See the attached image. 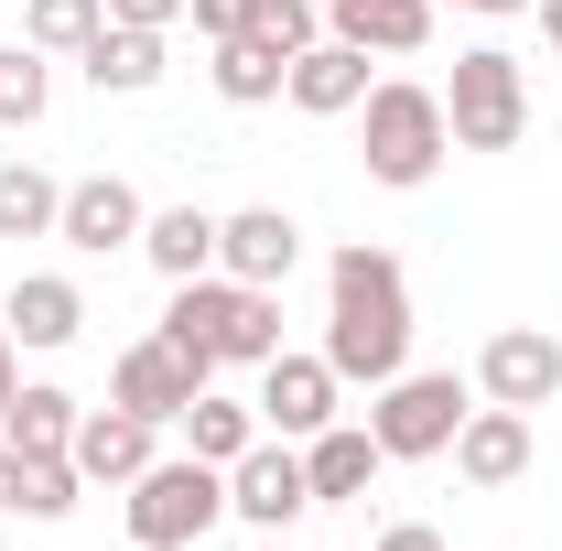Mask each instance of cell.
I'll return each instance as SVG.
<instances>
[{
  "label": "cell",
  "instance_id": "35",
  "mask_svg": "<svg viewBox=\"0 0 562 551\" xmlns=\"http://www.w3.org/2000/svg\"><path fill=\"white\" fill-rule=\"evenodd\" d=\"M541 44H552V55H562V0H541Z\"/></svg>",
  "mask_w": 562,
  "mask_h": 551
},
{
  "label": "cell",
  "instance_id": "22",
  "mask_svg": "<svg viewBox=\"0 0 562 551\" xmlns=\"http://www.w3.org/2000/svg\"><path fill=\"white\" fill-rule=\"evenodd\" d=\"M249 443H260V401H227V390H195V401H184V454L238 465Z\"/></svg>",
  "mask_w": 562,
  "mask_h": 551
},
{
  "label": "cell",
  "instance_id": "13",
  "mask_svg": "<svg viewBox=\"0 0 562 551\" xmlns=\"http://www.w3.org/2000/svg\"><path fill=\"white\" fill-rule=\"evenodd\" d=\"M368 87H379V76H368V44H336V33H325V44H303L292 76H281V98H292L303 120H357V98H368Z\"/></svg>",
  "mask_w": 562,
  "mask_h": 551
},
{
  "label": "cell",
  "instance_id": "27",
  "mask_svg": "<svg viewBox=\"0 0 562 551\" xmlns=\"http://www.w3.org/2000/svg\"><path fill=\"white\" fill-rule=\"evenodd\" d=\"M76 497H87L76 454H22V519H76Z\"/></svg>",
  "mask_w": 562,
  "mask_h": 551
},
{
  "label": "cell",
  "instance_id": "36",
  "mask_svg": "<svg viewBox=\"0 0 562 551\" xmlns=\"http://www.w3.org/2000/svg\"><path fill=\"white\" fill-rule=\"evenodd\" d=\"M260 551H292V541H260Z\"/></svg>",
  "mask_w": 562,
  "mask_h": 551
},
{
  "label": "cell",
  "instance_id": "33",
  "mask_svg": "<svg viewBox=\"0 0 562 551\" xmlns=\"http://www.w3.org/2000/svg\"><path fill=\"white\" fill-rule=\"evenodd\" d=\"M11 508H22V454L0 443V519H11Z\"/></svg>",
  "mask_w": 562,
  "mask_h": 551
},
{
  "label": "cell",
  "instance_id": "4",
  "mask_svg": "<svg viewBox=\"0 0 562 551\" xmlns=\"http://www.w3.org/2000/svg\"><path fill=\"white\" fill-rule=\"evenodd\" d=\"M120 508H131V551H195L227 519V465H206V454H151Z\"/></svg>",
  "mask_w": 562,
  "mask_h": 551
},
{
  "label": "cell",
  "instance_id": "15",
  "mask_svg": "<svg viewBox=\"0 0 562 551\" xmlns=\"http://www.w3.org/2000/svg\"><path fill=\"white\" fill-rule=\"evenodd\" d=\"M98 98H151L173 76V33H140V22H98V44L76 55Z\"/></svg>",
  "mask_w": 562,
  "mask_h": 551
},
{
  "label": "cell",
  "instance_id": "5",
  "mask_svg": "<svg viewBox=\"0 0 562 551\" xmlns=\"http://www.w3.org/2000/svg\"><path fill=\"white\" fill-rule=\"evenodd\" d=\"M465 412H476V379H454V368H401L390 390H368V432H379L390 465H432V454H454Z\"/></svg>",
  "mask_w": 562,
  "mask_h": 551
},
{
  "label": "cell",
  "instance_id": "20",
  "mask_svg": "<svg viewBox=\"0 0 562 551\" xmlns=\"http://www.w3.org/2000/svg\"><path fill=\"white\" fill-rule=\"evenodd\" d=\"M140 260H151L162 281L216 271V216L206 206H151V216H140Z\"/></svg>",
  "mask_w": 562,
  "mask_h": 551
},
{
  "label": "cell",
  "instance_id": "12",
  "mask_svg": "<svg viewBox=\"0 0 562 551\" xmlns=\"http://www.w3.org/2000/svg\"><path fill=\"white\" fill-rule=\"evenodd\" d=\"M140 195L120 184V173H87V184H66V216H55V238H66L76 260H109V249H140Z\"/></svg>",
  "mask_w": 562,
  "mask_h": 551
},
{
  "label": "cell",
  "instance_id": "23",
  "mask_svg": "<svg viewBox=\"0 0 562 551\" xmlns=\"http://www.w3.org/2000/svg\"><path fill=\"white\" fill-rule=\"evenodd\" d=\"M66 216V184L44 162H0V238H55Z\"/></svg>",
  "mask_w": 562,
  "mask_h": 551
},
{
  "label": "cell",
  "instance_id": "11",
  "mask_svg": "<svg viewBox=\"0 0 562 551\" xmlns=\"http://www.w3.org/2000/svg\"><path fill=\"white\" fill-rule=\"evenodd\" d=\"M216 271L281 292V281L303 271V216H292V206H238V216H216Z\"/></svg>",
  "mask_w": 562,
  "mask_h": 551
},
{
  "label": "cell",
  "instance_id": "31",
  "mask_svg": "<svg viewBox=\"0 0 562 551\" xmlns=\"http://www.w3.org/2000/svg\"><path fill=\"white\" fill-rule=\"evenodd\" d=\"M379 551H454V541H443L432 519H390V530H379Z\"/></svg>",
  "mask_w": 562,
  "mask_h": 551
},
{
  "label": "cell",
  "instance_id": "8",
  "mask_svg": "<svg viewBox=\"0 0 562 551\" xmlns=\"http://www.w3.org/2000/svg\"><path fill=\"white\" fill-rule=\"evenodd\" d=\"M314 508V476H303V443H281V432H260L238 465H227V519H249V530H292Z\"/></svg>",
  "mask_w": 562,
  "mask_h": 551
},
{
  "label": "cell",
  "instance_id": "19",
  "mask_svg": "<svg viewBox=\"0 0 562 551\" xmlns=\"http://www.w3.org/2000/svg\"><path fill=\"white\" fill-rule=\"evenodd\" d=\"M432 11L443 0H325V33L368 44V55H422L432 44Z\"/></svg>",
  "mask_w": 562,
  "mask_h": 551
},
{
  "label": "cell",
  "instance_id": "1",
  "mask_svg": "<svg viewBox=\"0 0 562 551\" xmlns=\"http://www.w3.org/2000/svg\"><path fill=\"white\" fill-rule=\"evenodd\" d=\"M325 368L347 390H390L412 368V271L368 238L325 260Z\"/></svg>",
  "mask_w": 562,
  "mask_h": 551
},
{
  "label": "cell",
  "instance_id": "26",
  "mask_svg": "<svg viewBox=\"0 0 562 551\" xmlns=\"http://www.w3.org/2000/svg\"><path fill=\"white\" fill-rule=\"evenodd\" d=\"M55 109V55H33V44H0V131H33Z\"/></svg>",
  "mask_w": 562,
  "mask_h": 551
},
{
  "label": "cell",
  "instance_id": "25",
  "mask_svg": "<svg viewBox=\"0 0 562 551\" xmlns=\"http://www.w3.org/2000/svg\"><path fill=\"white\" fill-rule=\"evenodd\" d=\"M109 22V0H22V44L33 55H87Z\"/></svg>",
  "mask_w": 562,
  "mask_h": 551
},
{
  "label": "cell",
  "instance_id": "7",
  "mask_svg": "<svg viewBox=\"0 0 562 551\" xmlns=\"http://www.w3.org/2000/svg\"><path fill=\"white\" fill-rule=\"evenodd\" d=\"M336 401H347V379L325 368V346H281L260 368V432H281V443H314L325 421H347Z\"/></svg>",
  "mask_w": 562,
  "mask_h": 551
},
{
  "label": "cell",
  "instance_id": "6",
  "mask_svg": "<svg viewBox=\"0 0 562 551\" xmlns=\"http://www.w3.org/2000/svg\"><path fill=\"white\" fill-rule=\"evenodd\" d=\"M443 131H454V151H519V131H530V66L508 44H465L454 76H443Z\"/></svg>",
  "mask_w": 562,
  "mask_h": 551
},
{
  "label": "cell",
  "instance_id": "24",
  "mask_svg": "<svg viewBox=\"0 0 562 551\" xmlns=\"http://www.w3.org/2000/svg\"><path fill=\"white\" fill-rule=\"evenodd\" d=\"M206 76H216V98H227V109H271L292 66H281L260 33H238V44H216V66H206Z\"/></svg>",
  "mask_w": 562,
  "mask_h": 551
},
{
  "label": "cell",
  "instance_id": "30",
  "mask_svg": "<svg viewBox=\"0 0 562 551\" xmlns=\"http://www.w3.org/2000/svg\"><path fill=\"white\" fill-rule=\"evenodd\" d=\"M109 22H140V33H173V22H184V0H109Z\"/></svg>",
  "mask_w": 562,
  "mask_h": 551
},
{
  "label": "cell",
  "instance_id": "14",
  "mask_svg": "<svg viewBox=\"0 0 562 551\" xmlns=\"http://www.w3.org/2000/svg\"><path fill=\"white\" fill-rule=\"evenodd\" d=\"M76 476L87 486H131L140 465H151V454H162V421H140V412H120V401H109V412H76Z\"/></svg>",
  "mask_w": 562,
  "mask_h": 551
},
{
  "label": "cell",
  "instance_id": "3",
  "mask_svg": "<svg viewBox=\"0 0 562 551\" xmlns=\"http://www.w3.org/2000/svg\"><path fill=\"white\" fill-rule=\"evenodd\" d=\"M357 162H368V184H390V195H422L432 173H443V151H454V131H443V87H422V76H379L368 98H357Z\"/></svg>",
  "mask_w": 562,
  "mask_h": 551
},
{
  "label": "cell",
  "instance_id": "28",
  "mask_svg": "<svg viewBox=\"0 0 562 551\" xmlns=\"http://www.w3.org/2000/svg\"><path fill=\"white\" fill-rule=\"evenodd\" d=\"M249 33H260L281 66H292L303 44H325V0H260V11H249Z\"/></svg>",
  "mask_w": 562,
  "mask_h": 551
},
{
  "label": "cell",
  "instance_id": "17",
  "mask_svg": "<svg viewBox=\"0 0 562 551\" xmlns=\"http://www.w3.org/2000/svg\"><path fill=\"white\" fill-rule=\"evenodd\" d=\"M454 476L465 486H519L530 476V412H497V401H476L465 412V432H454Z\"/></svg>",
  "mask_w": 562,
  "mask_h": 551
},
{
  "label": "cell",
  "instance_id": "34",
  "mask_svg": "<svg viewBox=\"0 0 562 551\" xmlns=\"http://www.w3.org/2000/svg\"><path fill=\"white\" fill-rule=\"evenodd\" d=\"M454 11H487V22H508V11H541V0H454Z\"/></svg>",
  "mask_w": 562,
  "mask_h": 551
},
{
  "label": "cell",
  "instance_id": "2",
  "mask_svg": "<svg viewBox=\"0 0 562 551\" xmlns=\"http://www.w3.org/2000/svg\"><path fill=\"white\" fill-rule=\"evenodd\" d=\"M151 336H173L206 379H216V368H271V357H281V292L227 281V271H195V281H173V303H162Z\"/></svg>",
  "mask_w": 562,
  "mask_h": 551
},
{
  "label": "cell",
  "instance_id": "18",
  "mask_svg": "<svg viewBox=\"0 0 562 551\" xmlns=\"http://www.w3.org/2000/svg\"><path fill=\"white\" fill-rule=\"evenodd\" d=\"M379 465H390V454H379V432H368V421H325V432L303 443L314 508H347V497H368V486H379Z\"/></svg>",
  "mask_w": 562,
  "mask_h": 551
},
{
  "label": "cell",
  "instance_id": "10",
  "mask_svg": "<svg viewBox=\"0 0 562 551\" xmlns=\"http://www.w3.org/2000/svg\"><path fill=\"white\" fill-rule=\"evenodd\" d=\"M195 390H216V379H206L173 336L120 346V368H109V401H120V412H140V421H184V401H195Z\"/></svg>",
  "mask_w": 562,
  "mask_h": 551
},
{
  "label": "cell",
  "instance_id": "9",
  "mask_svg": "<svg viewBox=\"0 0 562 551\" xmlns=\"http://www.w3.org/2000/svg\"><path fill=\"white\" fill-rule=\"evenodd\" d=\"M476 401H497V412L562 401V346L541 336V325H497V336L476 346Z\"/></svg>",
  "mask_w": 562,
  "mask_h": 551
},
{
  "label": "cell",
  "instance_id": "32",
  "mask_svg": "<svg viewBox=\"0 0 562 551\" xmlns=\"http://www.w3.org/2000/svg\"><path fill=\"white\" fill-rule=\"evenodd\" d=\"M11 390H22V346H11V325H0V412H11Z\"/></svg>",
  "mask_w": 562,
  "mask_h": 551
},
{
  "label": "cell",
  "instance_id": "29",
  "mask_svg": "<svg viewBox=\"0 0 562 551\" xmlns=\"http://www.w3.org/2000/svg\"><path fill=\"white\" fill-rule=\"evenodd\" d=\"M249 11H260V0H184V22H195L206 44H238V33H249Z\"/></svg>",
  "mask_w": 562,
  "mask_h": 551
},
{
  "label": "cell",
  "instance_id": "21",
  "mask_svg": "<svg viewBox=\"0 0 562 551\" xmlns=\"http://www.w3.org/2000/svg\"><path fill=\"white\" fill-rule=\"evenodd\" d=\"M0 443H11V454H66L76 443V401L55 390V379H22L11 412H0Z\"/></svg>",
  "mask_w": 562,
  "mask_h": 551
},
{
  "label": "cell",
  "instance_id": "16",
  "mask_svg": "<svg viewBox=\"0 0 562 551\" xmlns=\"http://www.w3.org/2000/svg\"><path fill=\"white\" fill-rule=\"evenodd\" d=\"M0 325H11V346H76L87 336V292H76L66 271H22L11 292H0Z\"/></svg>",
  "mask_w": 562,
  "mask_h": 551
}]
</instances>
